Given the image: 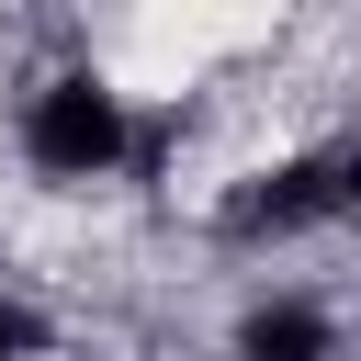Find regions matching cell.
<instances>
[{
	"label": "cell",
	"instance_id": "obj_1",
	"mask_svg": "<svg viewBox=\"0 0 361 361\" xmlns=\"http://www.w3.org/2000/svg\"><path fill=\"white\" fill-rule=\"evenodd\" d=\"M11 158L56 192H102V180L158 158V113H135V90L102 79V68H45L11 102Z\"/></svg>",
	"mask_w": 361,
	"mask_h": 361
},
{
	"label": "cell",
	"instance_id": "obj_2",
	"mask_svg": "<svg viewBox=\"0 0 361 361\" xmlns=\"http://www.w3.org/2000/svg\"><path fill=\"white\" fill-rule=\"evenodd\" d=\"M350 169H361V147H350V135L282 147V158H259V169H237V180H226L214 237H226V248H293V237H327V226L350 214Z\"/></svg>",
	"mask_w": 361,
	"mask_h": 361
},
{
	"label": "cell",
	"instance_id": "obj_3",
	"mask_svg": "<svg viewBox=\"0 0 361 361\" xmlns=\"http://www.w3.org/2000/svg\"><path fill=\"white\" fill-rule=\"evenodd\" d=\"M350 350V327H338V305L327 293H259L248 316H237V338H226V361H338Z\"/></svg>",
	"mask_w": 361,
	"mask_h": 361
},
{
	"label": "cell",
	"instance_id": "obj_4",
	"mask_svg": "<svg viewBox=\"0 0 361 361\" xmlns=\"http://www.w3.org/2000/svg\"><path fill=\"white\" fill-rule=\"evenodd\" d=\"M0 361H45V316L23 293H0Z\"/></svg>",
	"mask_w": 361,
	"mask_h": 361
}]
</instances>
